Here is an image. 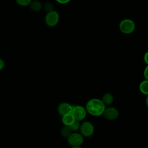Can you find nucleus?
Masks as SVG:
<instances>
[{"mask_svg":"<svg viewBox=\"0 0 148 148\" xmlns=\"http://www.w3.org/2000/svg\"><path fill=\"white\" fill-rule=\"evenodd\" d=\"M84 140L83 136L79 133L73 132L67 138L68 143L71 146H80Z\"/></svg>","mask_w":148,"mask_h":148,"instance_id":"6","label":"nucleus"},{"mask_svg":"<svg viewBox=\"0 0 148 148\" xmlns=\"http://www.w3.org/2000/svg\"><path fill=\"white\" fill-rule=\"evenodd\" d=\"M17 3L22 6H26L30 4L32 0H16Z\"/></svg>","mask_w":148,"mask_h":148,"instance_id":"15","label":"nucleus"},{"mask_svg":"<svg viewBox=\"0 0 148 148\" xmlns=\"http://www.w3.org/2000/svg\"><path fill=\"white\" fill-rule=\"evenodd\" d=\"M71 0H56L57 2H58V3H61V4H65V3H68Z\"/></svg>","mask_w":148,"mask_h":148,"instance_id":"19","label":"nucleus"},{"mask_svg":"<svg viewBox=\"0 0 148 148\" xmlns=\"http://www.w3.org/2000/svg\"><path fill=\"white\" fill-rule=\"evenodd\" d=\"M80 121L76 120L73 121V123L71 125H69V127L71 129L72 131H77L79 129H80Z\"/></svg>","mask_w":148,"mask_h":148,"instance_id":"14","label":"nucleus"},{"mask_svg":"<svg viewBox=\"0 0 148 148\" xmlns=\"http://www.w3.org/2000/svg\"><path fill=\"white\" fill-rule=\"evenodd\" d=\"M85 108L87 112L90 114L94 116H99L102 115L106 106L101 99L92 98L87 102Z\"/></svg>","mask_w":148,"mask_h":148,"instance_id":"1","label":"nucleus"},{"mask_svg":"<svg viewBox=\"0 0 148 148\" xmlns=\"http://www.w3.org/2000/svg\"><path fill=\"white\" fill-rule=\"evenodd\" d=\"M53 5L50 3V2H46L45 5H44V9L46 12H47V13L48 12H50L51 11H53L54 10H53Z\"/></svg>","mask_w":148,"mask_h":148,"instance_id":"16","label":"nucleus"},{"mask_svg":"<svg viewBox=\"0 0 148 148\" xmlns=\"http://www.w3.org/2000/svg\"><path fill=\"white\" fill-rule=\"evenodd\" d=\"M60 19V16L57 12L55 10L48 12L45 16V22L49 27H54L56 25Z\"/></svg>","mask_w":148,"mask_h":148,"instance_id":"4","label":"nucleus"},{"mask_svg":"<svg viewBox=\"0 0 148 148\" xmlns=\"http://www.w3.org/2000/svg\"><path fill=\"white\" fill-rule=\"evenodd\" d=\"M80 130L81 134L83 136L90 137L92 135L94 132L93 124L90 121H84L80 124Z\"/></svg>","mask_w":148,"mask_h":148,"instance_id":"5","label":"nucleus"},{"mask_svg":"<svg viewBox=\"0 0 148 148\" xmlns=\"http://www.w3.org/2000/svg\"><path fill=\"white\" fill-rule=\"evenodd\" d=\"M143 59H144V61L145 62V63L148 65V51H147L145 55H144V57H143Z\"/></svg>","mask_w":148,"mask_h":148,"instance_id":"18","label":"nucleus"},{"mask_svg":"<svg viewBox=\"0 0 148 148\" xmlns=\"http://www.w3.org/2000/svg\"><path fill=\"white\" fill-rule=\"evenodd\" d=\"M29 5L30 6V8L33 11H35V12L39 11L42 9V7L41 3L37 0H34V1H31Z\"/></svg>","mask_w":148,"mask_h":148,"instance_id":"12","label":"nucleus"},{"mask_svg":"<svg viewBox=\"0 0 148 148\" xmlns=\"http://www.w3.org/2000/svg\"><path fill=\"white\" fill-rule=\"evenodd\" d=\"M72 130L70 128L69 126L64 125L61 130V135L64 137L68 138V137L72 133Z\"/></svg>","mask_w":148,"mask_h":148,"instance_id":"13","label":"nucleus"},{"mask_svg":"<svg viewBox=\"0 0 148 148\" xmlns=\"http://www.w3.org/2000/svg\"><path fill=\"white\" fill-rule=\"evenodd\" d=\"M73 106L66 102H63L59 105L58 107V112L62 116L71 114L72 112Z\"/></svg>","mask_w":148,"mask_h":148,"instance_id":"8","label":"nucleus"},{"mask_svg":"<svg viewBox=\"0 0 148 148\" xmlns=\"http://www.w3.org/2000/svg\"><path fill=\"white\" fill-rule=\"evenodd\" d=\"M143 75H144V77H145V79L148 80V65H147V66H146V68L144 70Z\"/></svg>","mask_w":148,"mask_h":148,"instance_id":"17","label":"nucleus"},{"mask_svg":"<svg viewBox=\"0 0 148 148\" xmlns=\"http://www.w3.org/2000/svg\"><path fill=\"white\" fill-rule=\"evenodd\" d=\"M4 67V62L0 58V71L2 70Z\"/></svg>","mask_w":148,"mask_h":148,"instance_id":"20","label":"nucleus"},{"mask_svg":"<svg viewBox=\"0 0 148 148\" xmlns=\"http://www.w3.org/2000/svg\"><path fill=\"white\" fill-rule=\"evenodd\" d=\"M146 105L148 108V95L147 96V98H146Z\"/></svg>","mask_w":148,"mask_h":148,"instance_id":"21","label":"nucleus"},{"mask_svg":"<svg viewBox=\"0 0 148 148\" xmlns=\"http://www.w3.org/2000/svg\"><path fill=\"white\" fill-rule=\"evenodd\" d=\"M104 117L109 120H113L116 119L119 116V111L113 107H108L104 110L102 114Z\"/></svg>","mask_w":148,"mask_h":148,"instance_id":"7","label":"nucleus"},{"mask_svg":"<svg viewBox=\"0 0 148 148\" xmlns=\"http://www.w3.org/2000/svg\"><path fill=\"white\" fill-rule=\"evenodd\" d=\"M87 113V112L84 107L80 105H76L72 107L71 114L75 120L80 121L86 117Z\"/></svg>","mask_w":148,"mask_h":148,"instance_id":"3","label":"nucleus"},{"mask_svg":"<svg viewBox=\"0 0 148 148\" xmlns=\"http://www.w3.org/2000/svg\"><path fill=\"white\" fill-rule=\"evenodd\" d=\"M75 120V119L71 113L63 116L62 117V121L64 125L69 126L73 123Z\"/></svg>","mask_w":148,"mask_h":148,"instance_id":"9","label":"nucleus"},{"mask_svg":"<svg viewBox=\"0 0 148 148\" xmlns=\"http://www.w3.org/2000/svg\"><path fill=\"white\" fill-rule=\"evenodd\" d=\"M135 28V24L133 20L129 18H125L121 21L119 24L120 31L125 34L132 33Z\"/></svg>","mask_w":148,"mask_h":148,"instance_id":"2","label":"nucleus"},{"mask_svg":"<svg viewBox=\"0 0 148 148\" xmlns=\"http://www.w3.org/2000/svg\"><path fill=\"white\" fill-rule=\"evenodd\" d=\"M101 100L105 106L110 105L113 102V96L110 93H106L103 95Z\"/></svg>","mask_w":148,"mask_h":148,"instance_id":"10","label":"nucleus"},{"mask_svg":"<svg viewBox=\"0 0 148 148\" xmlns=\"http://www.w3.org/2000/svg\"><path fill=\"white\" fill-rule=\"evenodd\" d=\"M71 148H82L80 146H72Z\"/></svg>","mask_w":148,"mask_h":148,"instance_id":"22","label":"nucleus"},{"mask_svg":"<svg viewBox=\"0 0 148 148\" xmlns=\"http://www.w3.org/2000/svg\"><path fill=\"white\" fill-rule=\"evenodd\" d=\"M140 91L146 95H148V80H143L139 84Z\"/></svg>","mask_w":148,"mask_h":148,"instance_id":"11","label":"nucleus"}]
</instances>
